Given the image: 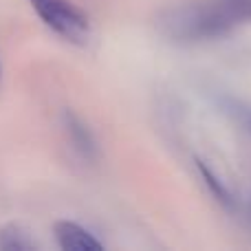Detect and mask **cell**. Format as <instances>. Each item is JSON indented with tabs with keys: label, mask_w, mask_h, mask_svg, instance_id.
<instances>
[{
	"label": "cell",
	"mask_w": 251,
	"mask_h": 251,
	"mask_svg": "<svg viewBox=\"0 0 251 251\" xmlns=\"http://www.w3.org/2000/svg\"><path fill=\"white\" fill-rule=\"evenodd\" d=\"M35 243L22 227L4 225L0 229V251H33Z\"/></svg>",
	"instance_id": "obj_6"
},
{
	"label": "cell",
	"mask_w": 251,
	"mask_h": 251,
	"mask_svg": "<svg viewBox=\"0 0 251 251\" xmlns=\"http://www.w3.org/2000/svg\"><path fill=\"white\" fill-rule=\"evenodd\" d=\"M196 170H199V174H201V178H203V183L207 185V190L212 192V196L218 201V203L223 205V207H227V209H234V205H236V201H234V196H231V192L227 190V185L221 181V178L216 176V174L209 170V165L205 163V161H201V159H196Z\"/></svg>",
	"instance_id": "obj_5"
},
{
	"label": "cell",
	"mask_w": 251,
	"mask_h": 251,
	"mask_svg": "<svg viewBox=\"0 0 251 251\" xmlns=\"http://www.w3.org/2000/svg\"><path fill=\"white\" fill-rule=\"evenodd\" d=\"M251 20V0H185L163 9L159 31L172 42L194 44L218 40Z\"/></svg>",
	"instance_id": "obj_1"
},
{
	"label": "cell",
	"mask_w": 251,
	"mask_h": 251,
	"mask_svg": "<svg viewBox=\"0 0 251 251\" xmlns=\"http://www.w3.org/2000/svg\"><path fill=\"white\" fill-rule=\"evenodd\" d=\"M55 240L64 251H101L104 245L95 238L88 229L73 221H57L53 225Z\"/></svg>",
	"instance_id": "obj_3"
},
{
	"label": "cell",
	"mask_w": 251,
	"mask_h": 251,
	"mask_svg": "<svg viewBox=\"0 0 251 251\" xmlns=\"http://www.w3.org/2000/svg\"><path fill=\"white\" fill-rule=\"evenodd\" d=\"M221 108L225 115H229L238 126H243V130L251 137V104L236 97H223Z\"/></svg>",
	"instance_id": "obj_7"
},
{
	"label": "cell",
	"mask_w": 251,
	"mask_h": 251,
	"mask_svg": "<svg viewBox=\"0 0 251 251\" xmlns=\"http://www.w3.org/2000/svg\"><path fill=\"white\" fill-rule=\"evenodd\" d=\"M0 75H2V71H0Z\"/></svg>",
	"instance_id": "obj_8"
},
{
	"label": "cell",
	"mask_w": 251,
	"mask_h": 251,
	"mask_svg": "<svg viewBox=\"0 0 251 251\" xmlns=\"http://www.w3.org/2000/svg\"><path fill=\"white\" fill-rule=\"evenodd\" d=\"M40 20L60 38L73 44H84L91 33L88 16L71 0H29Z\"/></svg>",
	"instance_id": "obj_2"
},
{
	"label": "cell",
	"mask_w": 251,
	"mask_h": 251,
	"mask_svg": "<svg viewBox=\"0 0 251 251\" xmlns=\"http://www.w3.org/2000/svg\"><path fill=\"white\" fill-rule=\"evenodd\" d=\"M64 128L66 134H69L73 148L79 152V156L86 161H95L97 154H100V148H97V141L93 137L91 128L84 124V119L79 115H75L73 110H64Z\"/></svg>",
	"instance_id": "obj_4"
}]
</instances>
